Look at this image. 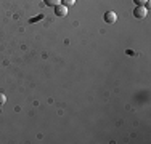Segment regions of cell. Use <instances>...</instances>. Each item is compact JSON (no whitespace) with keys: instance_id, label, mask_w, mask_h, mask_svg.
<instances>
[{"instance_id":"6da1fadb","label":"cell","mask_w":151,"mask_h":144,"mask_svg":"<svg viewBox=\"0 0 151 144\" xmlns=\"http://www.w3.org/2000/svg\"><path fill=\"white\" fill-rule=\"evenodd\" d=\"M146 14H148V10H146V6H137L134 10V16L137 19H143V18H146Z\"/></svg>"},{"instance_id":"7a4b0ae2","label":"cell","mask_w":151,"mask_h":144,"mask_svg":"<svg viewBox=\"0 0 151 144\" xmlns=\"http://www.w3.org/2000/svg\"><path fill=\"white\" fill-rule=\"evenodd\" d=\"M55 8V14L56 16H60V18H63V16H66L68 14V6H64L63 3H58L56 6H53Z\"/></svg>"},{"instance_id":"3957f363","label":"cell","mask_w":151,"mask_h":144,"mask_svg":"<svg viewBox=\"0 0 151 144\" xmlns=\"http://www.w3.org/2000/svg\"><path fill=\"white\" fill-rule=\"evenodd\" d=\"M116 21H117V14L114 13V11H106V13H105V23L114 24Z\"/></svg>"},{"instance_id":"277c9868","label":"cell","mask_w":151,"mask_h":144,"mask_svg":"<svg viewBox=\"0 0 151 144\" xmlns=\"http://www.w3.org/2000/svg\"><path fill=\"white\" fill-rule=\"evenodd\" d=\"M47 6H56L58 3H61V0H44Z\"/></svg>"},{"instance_id":"5b68a950","label":"cell","mask_w":151,"mask_h":144,"mask_svg":"<svg viewBox=\"0 0 151 144\" xmlns=\"http://www.w3.org/2000/svg\"><path fill=\"white\" fill-rule=\"evenodd\" d=\"M61 3H63L64 6H73L76 3V0H61Z\"/></svg>"},{"instance_id":"8992f818","label":"cell","mask_w":151,"mask_h":144,"mask_svg":"<svg viewBox=\"0 0 151 144\" xmlns=\"http://www.w3.org/2000/svg\"><path fill=\"white\" fill-rule=\"evenodd\" d=\"M134 3L137 6H145L146 3H148V0H134Z\"/></svg>"},{"instance_id":"52a82bcc","label":"cell","mask_w":151,"mask_h":144,"mask_svg":"<svg viewBox=\"0 0 151 144\" xmlns=\"http://www.w3.org/2000/svg\"><path fill=\"white\" fill-rule=\"evenodd\" d=\"M6 103V96L3 95V93H0V106H2V104H5Z\"/></svg>"}]
</instances>
